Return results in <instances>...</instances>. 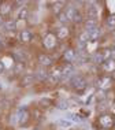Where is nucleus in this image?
Returning a JSON list of instances; mask_svg holds the SVG:
<instances>
[{
  "label": "nucleus",
  "instance_id": "obj_1",
  "mask_svg": "<svg viewBox=\"0 0 115 130\" xmlns=\"http://www.w3.org/2000/svg\"><path fill=\"white\" fill-rule=\"evenodd\" d=\"M71 85L77 90H82V89H85V88H86L88 82H86V79L84 78L82 75H74L71 78Z\"/></svg>",
  "mask_w": 115,
  "mask_h": 130
},
{
  "label": "nucleus",
  "instance_id": "obj_2",
  "mask_svg": "<svg viewBox=\"0 0 115 130\" xmlns=\"http://www.w3.org/2000/svg\"><path fill=\"white\" fill-rule=\"evenodd\" d=\"M99 123L103 126V129H110L114 126V118L112 115L110 114H103L102 117L99 118Z\"/></svg>",
  "mask_w": 115,
  "mask_h": 130
},
{
  "label": "nucleus",
  "instance_id": "obj_3",
  "mask_svg": "<svg viewBox=\"0 0 115 130\" xmlns=\"http://www.w3.org/2000/svg\"><path fill=\"white\" fill-rule=\"evenodd\" d=\"M62 74H63L62 78H64V79H69L70 77H74V66L71 63H66V66L62 70Z\"/></svg>",
  "mask_w": 115,
  "mask_h": 130
},
{
  "label": "nucleus",
  "instance_id": "obj_4",
  "mask_svg": "<svg viewBox=\"0 0 115 130\" xmlns=\"http://www.w3.org/2000/svg\"><path fill=\"white\" fill-rule=\"evenodd\" d=\"M43 44H44V47L45 48H48V50H51V48H54L55 47V44H56V37L54 36V34H47L44 38V41H43Z\"/></svg>",
  "mask_w": 115,
  "mask_h": 130
},
{
  "label": "nucleus",
  "instance_id": "obj_5",
  "mask_svg": "<svg viewBox=\"0 0 115 130\" xmlns=\"http://www.w3.org/2000/svg\"><path fill=\"white\" fill-rule=\"evenodd\" d=\"M17 118H18L19 123H25L27 119H29V112H27V110L25 107H22V108L18 110V112H17Z\"/></svg>",
  "mask_w": 115,
  "mask_h": 130
},
{
  "label": "nucleus",
  "instance_id": "obj_6",
  "mask_svg": "<svg viewBox=\"0 0 115 130\" xmlns=\"http://www.w3.org/2000/svg\"><path fill=\"white\" fill-rule=\"evenodd\" d=\"M97 84H99V88L100 89H108L111 86V84H112V81H111L110 77H102L99 81H97Z\"/></svg>",
  "mask_w": 115,
  "mask_h": 130
},
{
  "label": "nucleus",
  "instance_id": "obj_7",
  "mask_svg": "<svg viewBox=\"0 0 115 130\" xmlns=\"http://www.w3.org/2000/svg\"><path fill=\"white\" fill-rule=\"evenodd\" d=\"M66 119H69V121H71L73 123H79V122H82V117L78 114H74V112H66Z\"/></svg>",
  "mask_w": 115,
  "mask_h": 130
},
{
  "label": "nucleus",
  "instance_id": "obj_8",
  "mask_svg": "<svg viewBox=\"0 0 115 130\" xmlns=\"http://www.w3.org/2000/svg\"><path fill=\"white\" fill-rule=\"evenodd\" d=\"M64 12H66V15H67L69 21H73V19L75 18V15L78 14V11H77V8H75V7H73V6H69L67 8L64 10Z\"/></svg>",
  "mask_w": 115,
  "mask_h": 130
},
{
  "label": "nucleus",
  "instance_id": "obj_9",
  "mask_svg": "<svg viewBox=\"0 0 115 130\" xmlns=\"http://www.w3.org/2000/svg\"><path fill=\"white\" fill-rule=\"evenodd\" d=\"M38 63H40L41 66H51L52 64V59L50 58V56L41 54L40 56H38Z\"/></svg>",
  "mask_w": 115,
  "mask_h": 130
},
{
  "label": "nucleus",
  "instance_id": "obj_10",
  "mask_svg": "<svg viewBox=\"0 0 115 130\" xmlns=\"http://www.w3.org/2000/svg\"><path fill=\"white\" fill-rule=\"evenodd\" d=\"M86 33L89 34V40L90 41H95L100 36V29H97V27H95V29H89V30H86Z\"/></svg>",
  "mask_w": 115,
  "mask_h": 130
},
{
  "label": "nucleus",
  "instance_id": "obj_11",
  "mask_svg": "<svg viewBox=\"0 0 115 130\" xmlns=\"http://www.w3.org/2000/svg\"><path fill=\"white\" fill-rule=\"evenodd\" d=\"M3 27H4V30H7V31H12V30L17 29V22L14 19H8V21L4 22Z\"/></svg>",
  "mask_w": 115,
  "mask_h": 130
},
{
  "label": "nucleus",
  "instance_id": "obj_12",
  "mask_svg": "<svg viewBox=\"0 0 115 130\" xmlns=\"http://www.w3.org/2000/svg\"><path fill=\"white\" fill-rule=\"evenodd\" d=\"M50 75H51V81H52V82H56L58 79L62 78V75H63V74H62V70L60 69H54L51 71Z\"/></svg>",
  "mask_w": 115,
  "mask_h": 130
},
{
  "label": "nucleus",
  "instance_id": "obj_13",
  "mask_svg": "<svg viewBox=\"0 0 115 130\" xmlns=\"http://www.w3.org/2000/svg\"><path fill=\"white\" fill-rule=\"evenodd\" d=\"M103 69L106 70V71H115V62L112 60V59L106 60L103 63Z\"/></svg>",
  "mask_w": 115,
  "mask_h": 130
},
{
  "label": "nucleus",
  "instance_id": "obj_14",
  "mask_svg": "<svg viewBox=\"0 0 115 130\" xmlns=\"http://www.w3.org/2000/svg\"><path fill=\"white\" fill-rule=\"evenodd\" d=\"M58 125L60 126L62 129H70L74 123H73L71 121H69V119H66V118H62V119H59V121H58Z\"/></svg>",
  "mask_w": 115,
  "mask_h": 130
},
{
  "label": "nucleus",
  "instance_id": "obj_15",
  "mask_svg": "<svg viewBox=\"0 0 115 130\" xmlns=\"http://www.w3.org/2000/svg\"><path fill=\"white\" fill-rule=\"evenodd\" d=\"M19 38L22 43H29L30 40H32V33H30L29 30H22V33L19 34Z\"/></svg>",
  "mask_w": 115,
  "mask_h": 130
},
{
  "label": "nucleus",
  "instance_id": "obj_16",
  "mask_svg": "<svg viewBox=\"0 0 115 130\" xmlns=\"http://www.w3.org/2000/svg\"><path fill=\"white\" fill-rule=\"evenodd\" d=\"M85 27H86V30L97 27V21H96V18H88V19H86V21H85Z\"/></svg>",
  "mask_w": 115,
  "mask_h": 130
},
{
  "label": "nucleus",
  "instance_id": "obj_17",
  "mask_svg": "<svg viewBox=\"0 0 115 130\" xmlns=\"http://www.w3.org/2000/svg\"><path fill=\"white\" fill-rule=\"evenodd\" d=\"M75 58H77V54H75L74 50H67L64 52V60L71 62V60H74Z\"/></svg>",
  "mask_w": 115,
  "mask_h": 130
},
{
  "label": "nucleus",
  "instance_id": "obj_18",
  "mask_svg": "<svg viewBox=\"0 0 115 130\" xmlns=\"http://www.w3.org/2000/svg\"><path fill=\"white\" fill-rule=\"evenodd\" d=\"M32 82H33V75H30V74L23 75L22 79H21V85L22 86H29Z\"/></svg>",
  "mask_w": 115,
  "mask_h": 130
},
{
  "label": "nucleus",
  "instance_id": "obj_19",
  "mask_svg": "<svg viewBox=\"0 0 115 130\" xmlns=\"http://www.w3.org/2000/svg\"><path fill=\"white\" fill-rule=\"evenodd\" d=\"M10 10H11V4L10 3H3V4H0V15H6V14L10 12Z\"/></svg>",
  "mask_w": 115,
  "mask_h": 130
},
{
  "label": "nucleus",
  "instance_id": "obj_20",
  "mask_svg": "<svg viewBox=\"0 0 115 130\" xmlns=\"http://www.w3.org/2000/svg\"><path fill=\"white\" fill-rule=\"evenodd\" d=\"M93 4L95 3H90V6L88 7V17L89 18H96L97 17V8Z\"/></svg>",
  "mask_w": 115,
  "mask_h": 130
},
{
  "label": "nucleus",
  "instance_id": "obj_21",
  "mask_svg": "<svg viewBox=\"0 0 115 130\" xmlns=\"http://www.w3.org/2000/svg\"><path fill=\"white\" fill-rule=\"evenodd\" d=\"M69 36V29L66 26H62V27H59L58 29V37L59 38H66Z\"/></svg>",
  "mask_w": 115,
  "mask_h": 130
},
{
  "label": "nucleus",
  "instance_id": "obj_22",
  "mask_svg": "<svg viewBox=\"0 0 115 130\" xmlns=\"http://www.w3.org/2000/svg\"><path fill=\"white\" fill-rule=\"evenodd\" d=\"M104 62H106V59H104L102 52H100V54H96L93 56V63H96V64H103Z\"/></svg>",
  "mask_w": 115,
  "mask_h": 130
},
{
  "label": "nucleus",
  "instance_id": "obj_23",
  "mask_svg": "<svg viewBox=\"0 0 115 130\" xmlns=\"http://www.w3.org/2000/svg\"><path fill=\"white\" fill-rule=\"evenodd\" d=\"M37 78L40 79V81H44V79H48V77H50V74H48L47 71H45V70H43V69H40L37 71Z\"/></svg>",
  "mask_w": 115,
  "mask_h": 130
},
{
  "label": "nucleus",
  "instance_id": "obj_24",
  "mask_svg": "<svg viewBox=\"0 0 115 130\" xmlns=\"http://www.w3.org/2000/svg\"><path fill=\"white\" fill-rule=\"evenodd\" d=\"M95 97H96V99L99 100V101H104V100H106V92H104L103 89H99V90L96 92Z\"/></svg>",
  "mask_w": 115,
  "mask_h": 130
},
{
  "label": "nucleus",
  "instance_id": "obj_25",
  "mask_svg": "<svg viewBox=\"0 0 115 130\" xmlns=\"http://www.w3.org/2000/svg\"><path fill=\"white\" fill-rule=\"evenodd\" d=\"M62 7H63V2H56L54 4V11H55V14H60L62 12Z\"/></svg>",
  "mask_w": 115,
  "mask_h": 130
},
{
  "label": "nucleus",
  "instance_id": "obj_26",
  "mask_svg": "<svg viewBox=\"0 0 115 130\" xmlns=\"http://www.w3.org/2000/svg\"><path fill=\"white\" fill-rule=\"evenodd\" d=\"M26 17H27V8L26 7H22L18 12V19H26Z\"/></svg>",
  "mask_w": 115,
  "mask_h": 130
},
{
  "label": "nucleus",
  "instance_id": "obj_27",
  "mask_svg": "<svg viewBox=\"0 0 115 130\" xmlns=\"http://www.w3.org/2000/svg\"><path fill=\"white\" fill-rule=\"evenodd\" d=\"M78 40L82 41V43H86V44H88V41H90V40H89V34L86 33V30L82 31V33L79 34V38H78Z\"/></svg>",
  "mask_w": 115,
  "mask_h": 130
},
{
  "label": "nucleus",
  "instance_id": "obj_28",
  "mask_svg": "<svg viewBox=\"0 0 115 130\" xmlns=\"http://www.w3.org/2000/svg\"><path fill=\"white\" fill-rule=\"evenodd\" d=\"M23 70H25V63H23V62H18L15 64V73L18 74V73L23 71Z\"/></svg>",
  "mask_w": 115,
  "mask_h": 130
},
{
  "label": "nucleus",
  "instance_id": "obj_29",
  "mask_svg": "<svg viewBox=\"0 0 115 130\" xmlns=\"http://www.w3.org/2000/svg\"><path fill=\"white\" fill-rule=\"evenodd\" d=\"M56 107L59 108V110H67V108H69V103H67V101H64V100H62V101H59V103L56 104Z\"/></svg>",
  "mask_w": 115,
  "mask_h": 130
},
{
  "label": "nucleus",
  "instance_id": "obj_30",
  "mask_svg": "<svg viewBox=\"0 0 115 130\" xmlns=\"http://www.w3.org/2000/svg\"><path fill=\"white\" fill-rule=\"evenodd\" d=\"M51 104H52V101H51L50 99H41V100H40V105H43L44 108L51 107Z\"/></svg>",
  "mask_w": 115,
  "mask_h": 130
},
{
  "label": "nucleus",
  "instance_id": "obj_31",
  "mask_svg": "<svg viewBox=\"0 0 115 130\" xmlns=\"http://www.w3.org/2000/svg\"><path fill=\"white\" fill-rule=\"evenodd\" d=\"M107 25H108L110 27L115 26V14H112V15H110L108 18H107Z\"/></svg>",
  "mask_w": 115,
  "mask_h": 130
},
{
  "label": "nucleus",
  "instance_id": "obj_32",
  "mask_svg": "<svg viewBox=\"0 0 115 130\" xmlns=\"http://www.w3.org/2000/svg\"><path fill=\"white\" fill-rule=\"evenodd\" d=\"M58 18H59V21H60V22H67V21H69V18H67V15H66L64 11H62L60 14H59Z\"/></svg>",
  "mask_w": 115,
  "mask_h": 130
},
{
  "label": "nucleus",
  "instance_id": "obj_33",
  "mask_svg": "<svg viewBox=\"0 0 115 130\" xmlns=\"http://www.w3.org/2000/svg\"><path fill=\"white\" fill-rule=\"evenodd\" d=\"M73 21H74L75 23H81V22H82V15H81V14L78 12V14H77V15H75V18L73 19Z\"/></svg>",
  "mask_w": 115,
  "mask_h": 130
},
{
  "label": "nucleus",
  "instance_id": "obj_34",
  "mask_svg": "<svg viewBox=\"0 0 115 130\" xmlns=\"http://www.w3.org/2000/svg\"><path fill=\"white\" fill-rule=\"evenodd\" d=\"M4 70H6L4 63H3V62H0V74H3V73H4Z\"/></svg>",
  "mask_w": 115,
  "mask_h": 130
},
{
  "label": "nucleus",
  "instance_id": "obj_35",
  "mask_svg": "<svg viewBox=\"0 0 115 130\" xmlns=\"http://www.w3.org/2000/svg\"><path fill=\"white\" fill-rule=\"evenodd\" d=\"M2 25H4V23H3V17L0 15V26H2Z\"/></svg>",
  "mask_w": 115,
  "mask_h": 130
},
{
  "label": "nucleus",
  "instance_id": "obj_36",
  "mask_svg": "<svg viewBox=\"0 0 115 130\" xmlns=\"http://www.w3.org/2000/svg\"><path fill=\"white\" fill-rule=\"evenodd\" d=\"M111 56H112V58H115V47H114V50H112V55H111Z\"/></svg>",
  "mask_w": 115,
  "mask_h": 130
},
{
  "label": "nucleus",
  "instance_id": "obj_37",
  "mask_svg": "<svg viewBox=\"0 0 115 130\" xmlns=\"http://www.w3.org/2000/svg\"><path fill=\"white\" fill-rule=\"evenodd\" d=\"M112 77H114V78H115V71H114V74H112Z\"/></svg>",
  "mask_w": 115,
  "mask_h": 130
},
{
  "label": "nucleus",
  "instance_id": "obj_38",
  "mask_svg": "<svg viewBox=\"0 0 115 130\" xmlns=\"http://www.w3.org/2000/svg\"><path fill=\"white\" fill-rule=\"evenodd\" d=\"M99 130H107V129H99Z\"/></svg>",
  "mask_w": 115,
  "mask_h": 130
},
{
  "label": "nucleus",
  "instance_id": "obj_39",
  "mask_svg": "<svg viewBox=\"0 0 115 130\" xmlns=\"http://www.w3.org/2000/svg\"><path fill=\"white\" fill-rule=\"evenodd\" d=\"M0 44H2V40H0Z\"/></svg>",
  "mask_w": 115,
  "mask_h": 130
},
{
  "label": "nucleus",
  "instance_id": "obj_40",
  "mask_svg": "<svg viewBox=\"0 0 115 130\" xmlns=\"http://www.w3.org/2000/svg\"><path fill=\"white\" fill-rule=\"evenodd\" d=\"M34 130H38V129H34Z\"/></svg>",
  "mask_w": 115,
  "mask_h": 130
}]
</instances>
